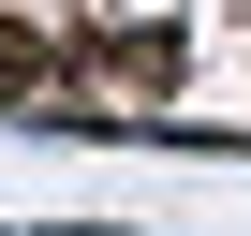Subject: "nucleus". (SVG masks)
<instances>
[{
  "instance_id": "obj_1",
  "label": "nucleus",
  "mask_w": 251,
  "mask_h": 236,
  "mask_svg": "<svg viewBox=\"0 0 251 236\" xmlns=\"http://www.w3.org/2000/svg\"><path fill=\"white\" fill-rule=\"evenodd\" d=\"M30 89H45V30H30V15H0V103H30Z\"/></svg>"
}]
</instances>
